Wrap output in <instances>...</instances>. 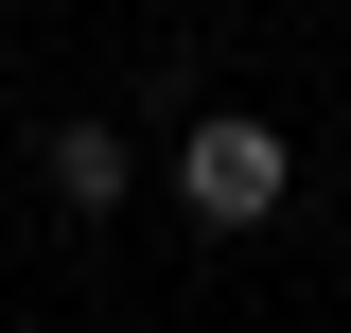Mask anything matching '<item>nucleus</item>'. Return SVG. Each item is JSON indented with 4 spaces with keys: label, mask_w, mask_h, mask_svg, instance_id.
<instances>
[{
    "label": "nucleus",
    "mask_w": 351,
    "mask_h": 333,
    "mask_svg": "<svg viewBox=\"0 0 351 333\" xmlns=\"http://www.w3.org/2000/svg\"><path fill=\"white\" fill-rule=\"evenodd\" d=\"M281 193H299V140L281 123H246V106L176 123V210H193V228H263Z\"/></svg>",
    "instance_id": "f257e3e1"
},
{
    "label": "nucleus",
    "mask_w": 351,
    "mask_h": 333,
    "mask_svg": "<svg viewBox=\"0 0 351 333\" xmlns=\"http://www.w3.org/2000/svg\"><path fill=\"white\" fill-rule=\"evenodd\" d=\"M36 175H53V210H123V193H141L123 123H53V140H36Z\"/></svg>",
    "instance_id": "f03ea898"
}]
</instances>
